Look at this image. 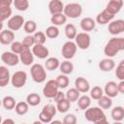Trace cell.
I'll return each mask as SVG.
<instances>
[{
    "mask_svg": "<svg viewBox=\"0 0 124 124\" xmlns=\"http://www.w3.org/2000/svg\"><path fill=\"white\" fill-rule=\"evenodd\" d=\"M122 50H124V38L112 37L106 44L104 47V54L107 57L112 58Z\"/></svg>",
    "mask_w": 124,
    "mask_h": 124,
    "instance_id": "1",
    "label": "cell"
},
{
    "mask_svg": "<svg viewBox=\"0 0 124 124\" xmlns=\"http://www.w3.org/2000/svg\"><path fill=\"white\" fill-rule=\"evenodd\" d=\"M84 116L87 121L95 124H103L108 122L104 109L100 107H89L84 110Z\"/></svg>",
    "mask_w": 124,
    "mask_h": 124,
    "instance_id": "2",
    "label": "cell"
},
{
    "mask_svg": "<svg viewBox=\"0 0 124 124\" xmlns=\"http://www.w3.org/2000/svg\"><path fill=\"white\" fill-rule=\"evenodd\" d=\"M46 69L42 64H38V63L33 64L30 69V75H31L32 79L37 83H42V82L46 81Z\"/></svg>",
    "mask_w": 124,
    "mask_h": 124,
    "instance_id": "3",
    "label": "cell"
},
{
    "mask_svg": "<svg viewBox=\"0 0 124 124\" xmlns=\"http://www.w3.org/2000/svg\"><path fill=\"white\" fill-rule=\"evenodd\" d=\"M57 108L52 104L45 105L42 108L41 112L39 113V119L42 123H51L53 116H55L57 112Z\"/></svg>",
    "mask_w": 124,
    "mask_h": 124,
    "instance_id": "4",
    "label": "cell"
},
{
    "mask_svg": "<svg viewBox=\"0 0 124 124\" xmlns=\"http://www.w3.org/2000/svg\"><path fill=\"white\" fill-rule=\"evenodd\" d=\"M77 50H78L77 44L75 42H73L72 40H69L66 43H64V45L62 46L61 54L65 59L71 60L75 57V55L77 53Z\"/></svg>",
    "mask_w": 124,
    "mask_h": 124,
    "instance_id": "5",
    "label": "cell"
},
{
    "mask_svg": "<svg viewBox=\"0 0 124 124\" xmlns=\"http://www.w3.org/2000/svg\"><path fill=\"white\" fill-rule=\"evenodd\" d=\"M65 16L70 18H78L82 14V7L78 3H69L65 5L64 12Z\"/></svg>",
    "mask_w": 124,
    "mask_h": 124,
    "instance_id": "6",
    "label": "cell"
},
{
    "mask_svg": "<svg viewBox=\"0 0 124 124\" xmlns=\"http://www.w3.org/2000/svg\"><path fill=\"white\" fill-rule=\"evenodd\" d=\"M59 89L60 88L57 84L56 79H49L46 81V83L43 88V94L46 98L53 99L57 94V92L59 91Z\"/></svg>",
    "mask_w": 124,
    "mask_h": 124,
    "instance_id": "7",
    "label": "cell"
},
{
    "mask_svg": "<svg viewBox=\"0 0 124 124\" xmlns=\"http://www.w3.org/2000/svg\"><path fill=\"white\" fill-rule=\"evenodd\" d=\"M27 81V74L24 71H16L12 75L11 83L15 88H21Z\"/></svg>",
    "mask_w": 124,
    "mask_h": 124,
    "instance_id": "8",
    "label": "cell"
},
{
    "mask_svg": "<svg viewBox=\"0 0 124 124\" xmlns=\"http://www.w3.org/2000/svg\"><path fill=\"white\" fill-rule=\"evenodd\" d=\"M75 43L80 49H87L91 44V37L87 32H79L75 38Z\"/></svg>",
    "mask_w": 124,
    "mask_h": 124,
    "instance_id": "9",
    "label": "cell"
},
{
    "mask_svg": "<svg viewBox=\"0 0 124 124\" xmlns=\"http://www.w3.org/2000/svg\"><path fill=\"white\" fill-rule=\"evenodd\" d=\"M1 60L5 65L10 66V67L16 66L18 64V62L20 61L19 55L13 52L12 50L11 51H4L1 54Z\"/></svg>",
    "mask_w": 124,
    "mask_h": 124,
    "instance_id": "10",
    "label": "cell"
},
{
    "mask_svg": "<svg viewBox=\"0 0 124 124\" xmlns=\"http://www.w3.org/2000/svg\"><path fill=\"white\" fill-rule=\"evenodd\" d=\"M24 23H25V20H24L23 16H20V15H16V16H11L8 19L7 26H8L9 29H11L13 31H17L21 27H23Z\"/></svg>",
    "mask_w": 124,
    "mask_h": 124,
    "instance_id": "11",
    "label": "cell"
},
{
    "mask_svg": "<svg viewBox=\"0 0 124 124\" xmlns=\"http://www.w3.org/2000/svg\"><path fill=\"white\" fill-rule=\"evenodd\" d=\"M108 30L113 36H116L118 34L123 33L124 32V19H113V20H111L108 23Z\"/></svg>",
    "mask_w": 124,
    "mask_h": 124,
    "instance_id": "12",
    "label": "cell"
},
{
    "mask_svg": "<svg viewBox=\"0 0 124 124\" xmlns=\"http://www.w3.org/2000/svg\"><path fill=\"white\" fill-rule=\"evenodd\" d=\"M19 55V59H20V62L25 65V66H30V65H33V62H34V54L31 50L30 47H27L25 46V48L23 49V51L18 54Z\"/></svg>",
    "mask_w": 124,
    "mask_h": 124,
    "instance_id": "13",
    "label": "cell"
},
{
    "mask_svg": "<svg viewBox=\"0 0 124 124\" xmlns=\"http://www.w3.org/2000/svg\"><path fill=\"white\" fill-rule=\"evenodd\" d=\"M32 52L39 59H46L49 54L48 48L45 45L41 44H35L32 47Z\"/></svg>",
    "mask_w": 124,
    "mask_h": 124,
    "instance_id": "14",
    "label": "cell"
},
{
    "mask_svg": "<svg viewBox=\"0 0 124 124\" xmlns=\"http://www.w3.org/2000/svg\"><path fill=\"white\" fill-rule=\"evenodd\" d=\"M113 18H114V15L110 14L108 11H107L105 9L97 15L95 20H96V23H98L100 25H105L107 23H109L111 20H113Z\"/></svg>",
    "mask_w": 124,
    "mask_h": 124,
    "instance_id": "15",
    "label": "cell"
},
{
    "mask_svg": "<svg viewBox=\"0 0 124 124\" xmlns=\"http://www.w3.org/2000/svg\"><path fill=\"white\" fill-rule=\"evenodd\" d=\"M15 41V31L11 29H2L0 33V43L2 45H11Z\"/></svg>",
    "mask_w": 124,
    "mask_h": 124,
    "instance_id": "16",
    "label": "cell"
},
{
    "mask_svg": "<svg viewBox=\"0 0 124 124\" xmlns=\"http://www.w3.org/2000/svg\"><path fill=\"white\" fill-rule=\"evenodd\" d=\"M75 87L80 93H86V92L90 91V83L83 77H78V78H76V80H75Z\"/></svg>",
    "mask_w": 124,
    "mask_h": 124,
    "instance_id": "17",
    "label": "cell"
},
{
    "mask_svg": "<svg viewBox=\"0 0 124 124\" xmlns=\"http://www.w3.org/2000/svg\"><path fill=\"white\" fill-rule=\"evenodd\" d=\"M64 8H65V5L61 0H50L48 3V11L51 14V16L63 13Z\"/></svg>",
    "mask_w": 124,
    "mask_h": 124,
    "instance_id": "18",
    "label": "cell"
},
{
    "mask_svg": "<svg viewBox=\"0 0 124 124\" xmlns=\"http://www.w3.org/2000/svg\"><path fill=\"white\" fill-rule=\"evenodd\" d=\"M104 92H105V94L107 96H108L110 98L116 97L119 94L117 83L115 81H112V80L107 82L106 85H105V88H104Z\"/></svg>",
    "mask_w": 124,
    "mask_h": 124,
    "instance_id": "19",
    "label": "cell"
},
{
    "mask_svg": "<svg viewBox=\"0 0 124 124\" xmlns=\"http://www.w3.org/2000/svg\"><path fill=\"white\" fill-rule=\"evenodd\" d=\"M123 7V0H109L106 6V10L112 15H116Z\"/></svg>",
    "mask_w": 124,
    "mask_h": 124,
    "instance_id": "20",
    "label": "cell"
},
{
    "mask_svg": "<svg viewBox=\"0 0 124 124\" xmlns=\"http://www.w3.org/2000/svg\"><path fill=\"white\" fill-rule=\"evenodd\" d=\"M80 28L82 29V31L84 32H90L92 30H94L95 26H96V20L93 19L92 17H89V16H86V17H83L80 22Z\"/></svg>",
    "mask_w": 124,
    "mask_h": 124,
    "instance_id": "21",
    "label": "cell"
},
{
    "mask_svg": "<svg viewBox=\"0 0 124 124\" xmlns=\"http://www.w3.org/2000/svg\"><path fill=\"white\" fill-rule=\"evenodd\" d=\"M98 67L103 72H110L111 70L114 69L115 63H114V61H113L112 58L107 57V58H104V59L100 60L99 64H98Z\"/></svg>",
    "mask_w": 124,
    "mask_h": 124,
    "instance_id": "22",
    "label": "cell"
},
{
    "mask_svg": "<svg viewBox=\"0 0 124 124\" xmlns=\"http://www.w3.org/2000/svg\"><path fill=\"white\" fill-rule=\"evenodd\" d=\"M11 78L12 77L10 76L8 68L4 65L0 66V86L5 87L6 85H8V83L11 81Z\"/></svg>",
    "mask_w": 124,
    "mask_h": 124,
    "instance_id": "23",
    "label": "cell"
},
{
    "mask_svg": "<svg viewBox=\"0 0 124 124\" xmlns=\"http://www.w3.org/2000/svg\"><path fill=\"white\" fill-rule=\"evenodd\" d=\"M110 116L115 122H120V121L124 120V108L121 106L114 107L111 109Z\"/></svg>",
    "mask_w": 124,
    "mask_h": 124,
    "instance_id": "24",
    "label": "cell"
},
{
    "mask_svg": "<svg viewBox=\"0 0 124 124\" xmlns=\"http://www.w3.org/2000/svg\"><path fill=\"white\" fill-rule=\"evenodd\" d=\"M60 61L56 57H48L45 62V68L47 71H54L60 66Z\"/></svg>",
    "mask_w": 124,
    "mask_h": 124,
    "instance_id": "25",
    "label": "cell"
},
{
    "mask_svg": "<svg viewBox=\"0 0 124 124\" xmlns=\"http://www.w3.org/2000/svg\"><path fill=\"white\" fill-rule=\"evenodd\" d=\"M67 18H68V17L65 16L64 13H60V14L52 15V16H51V18H50V22H51L53 25L60 26V25H63V24L66 23Z\"/></svg>",
    "mask_w": 124,
    "mask_h": 124,
    "instance_id": "26",
    "label": "cell"
},
{
    "mask_svg": "<svg viewBox=\"0 0 124 124\" xmlns=\"http://www.w3.org/2000/svg\"><path fill=\"white\" fill-rule=\"evenodd\" d=\"M59 70H60V72H61L62 74L70 75V74H72L73 71H74V65H73V63H72L70 60L65 59L63 62L60 63Z\"/></svg>",
    "mask_w": 124,
    "mask_h": 124,
    "instance_id": "27",
    "label": "cell"
},
{
    "mask_svg": "<svg viewBox=\"0 0 124 124\" xmlns=\"http://www.w3.org/2000/svg\"><path fill=\"white\" fill-rule=\"evenodd\" d=\"M16 103V99L13 96H5L2 99V106L5 109L7 110H12L15 108Z\"/></svg>",
    "mask_w": 124,
    "mask_h": 124,
    "instance_id": "28",
    "label": "cell"
},
{
    "mask_svg": "<svg viewBox=\"0 0 124 124\" xmlns=\"http://www.w3.org/2000/svg\"><path fill=\"white\" fill-rule=\"evenodd\" d=\"M29 107L30 106L26 101L25 102L20 101V102L16 103V105L15 107V110H16V114H18V115H25L29 110Z\"/></svg>",
    "mask_w": 124,
    "mask_h": 124,
    "instance_id": "29",
    "label": "cell"
},
{
    "mask_svg": "<svg viewBox=\"0 0 124 124\" xmlns=\"http://www.w3.org/2000/svg\"><path fill=\"white\" fill-rule=\"evenodd\" d=\"M64 32H65L66 37H67L69 40L75 39L76 36H77V34H78L77 28H76V26H75L73 23H67V24L65 25Z\"/></svg>",
    "mask_w": 124,
    "mask_h": 124,
    "instance_id": "30",
    "label": "cell"
},
{
    "mask_svg": "<svg viewBox=\"0 0 124 124\" xmlns=\"http://www.w3.org/2000/svg\"><path fill=\"white\" fill-rule=\"evenodd\" d=\"M77 102H78V108L80 109H82V110H85L91 105V97L90 96H87V95H82V96H80L78 98V100Z\"/></svg>",
    "mask_w": 124,
    "mask_h": 124,
    "instance_id": "31",
    "label": "cell"
},
{
    "mask_svg": "<svg viewBox=\"0 0 124 124\" xmlns=\"http://www.w3.org/2000/svg\"><path fill=\"white\" fill-rule=\"evenodd\" d=\"M112 98L107 96V95H103L99 100H98V106L103 108V109H108L111 108L112 106Z\"/></svg>",
    "mask_w": 124,
    "mask_h": 124,
    "instance_id": "32",
    "label": "cell"
},
{
    "mask_svg": "<svg viewBox=\"0 0 124 124\" xmlns=\"http://www.w3.org/2000/svg\"><path fill=\"white\" fill-rule=\"evenodd\" d=\"M79 97H80V92H79L76 87L70 88V89H68L67 92H66V98H67L71 103L77 102Z\"/></svg>",
    "mask_w": 124,
    "mask_h": 124,
    "instance_id": "33",
    "label": "cell"
},
{
    "mask_svg": "<svg viewBox=\"0 0 124 124\" xmlns=\"http://www.w3.org/2000/svg\"><path fill=\"white\" fill-rule=\"evenodd\" d=\"M26 102L31 107H37L41 104V96L38 93H30L26 97Z\"/></svg>",
    "mask_w": 124,
    "mask_h": 124,
    "instance_id": "34",
    "label": "cell"
},
{
    "mask_svg": "<svg viewBox=\"0 0 124 124\" xmlns=\"http://www.w3.org/2000/svg\"><path fill=\"white\" fill-rule=\"evenodd\" d=\"M70 106H71V102L67 98H65V99H63V100H61V101H59V102L56 103L57 110L59 112H61V113L67 112L70 109Z\"/></svg>",
    "mask_w": 124,
    "mask_h": 124,
    "instance_id": "35",
    "label": "cell"
},
{
    "mask_svg": "<svg viewBox=\"0 0 124 124\" xmlns=\"http://www.w3.org/2000/svg\"><path fill=\"white\" fill-rule=\"evenodd\" d=\"M55 79H56L57 84H58V86H59L60 89H64V88L68 87L69 82H70L69 78H68V75H65V74H62V73L60 75H58Z\"/></svg>",
    "mask_w": 124,
    "mask_h": 124,
    "instance_id": "36",
    "label": "cell"
},
{
    "mask_svg": "<svg viewBox=\"0 0 124 124\" xmlns=\"http://www.w3.org/2000/svg\"><path fill=\"white\" fill-rule=\"evenodd\" d=\"M45 33H46V35L47 38H49V39H55V38H57L59 36L60 31H59V28L56 25H53L52 24V25L48 26L45 30Z\"/></svg>",
    "mask_w": 124,
    "mask_h": 124,
    "instance_id": "37",
    "label": "cell"
},
{
    "mask_svg": "<svg viewBox=\"0 0 124 124\" xmlns=\"http://www.w3.org/2000/svg\"><path fill=\"white\" fill-rule=\"evenodd\" d=\"M104 94H105L104 89H103L102 87L98 86V85L93 86V88L90 89V97H91V99H93V100L98 101Z\"/></svg>",
    "mask_w": 124,
    "mask_h": 124,
    "instance_id": "38",
    "label": "cell"
},
{
    "mask_svg": "<svg viewBox=\"0 0 124 124\" xmlns=\"http://www.w3.org/2000/svg\"><path fill=\"white\" fill-rule=\"evenodd\" d=\"M23 29H24V31L27 34H34L36 32V30H37V23H36V21L31 20V19L26 20L24 25H23Z\"/></svg>",
    "mask_w": 124,
    "mask_h": 124,
    "instance_id": "39",
    "label": "cell"
},
{
    "mask_svg": "<svg viewBox=\"0 0 124 124\" xmlns=\"http://www.w3.org/2000/svg\"><path fill=\"white\" fill-rule=\"evenodd\" d=\"M12 8L11 6H8V7H0V19H1V22H3L4 20L6 19H9L12 16Z\"/></svg>",
    "mask_w": 124,
    "mask_h": 124,
    "instance_id": "40",
    "label": "cell"
},
{
    "mask_svg": "<svg viewBox=\"0 0 124 124\" xmlns=\"http://www.w3.org/2000/svg\"><path fill=\"white\" fill-rule=\"evenodd\" d=\"M14 6L16 10L24 12L29 8V1L28 0H14Z\"/></svg>",
    "mask_w": 124,
    "mask_h": 124,
    "instance_id": "41",
    "label": "cell"
},
{
    "mask_svg": "<svg viewBox=\"0 0 124 124\" xmlns=\"http://www.w3.org/2000/svg\"><path fill=\"white\" fill-rule=\"evenodd\" d=\"M25 48V46H23L22 42H18V41H14L11 44V50L16 54H20L23 49Z\"/></svg>",
    "mask_w": 124,
    "mask_h": 124,
    "instance_id": "42",
    "label": "cell"
},
{
    "mask_svg": "<svg viewBox=\"0 0 124 124\" xmlns=\"http://www.w3.org/2000/svg\"><path fill=\"white\" fill-rule=\"evenodd\" d=\"M34 39H35V43L36 44H41V45H45V43L46 42V35L45 32L42 31H36L34 34Z\"/></svg>",
    "mask_w": 124,
    "mask_h": 124,
    "instance_id": "43",
    "label": "cell"
},
{
    "mask_svg": "<svg viewBox=\"0 0 124 124\" xmlns=\"http://www.w3.org/2000/svg\"><path fill=\"white\" fill-rule=\"evenodd\" d=\"M115 77L119 80H123L124 79V59H122L118 63V65L116 66V69H115Z\"/></svg>",
    "mask_w": 124,
    "mask_h": 124,
    "instance_id": "44",
    "label": "cell"
},
{
    "mask_svg": "<svg viewBox=\"0 0 124 124\" xmlns=\"http://www.w3.org/2000/svg\"><path fill=\"white\" fill-rule=\"evenodd\" d=\"M22 44L24 46H27V47H33V46L36 44L35 43V39H34V36L32 34H28L27 36H25L22 40Z\"/></svg>",
    "mask_w": 124,
    "mask_h": 124,
    "instance_id": "45",
    "label": "cell"
},
{
    "mask_svg": "<svg viewBox=\"0 0 124 124\" xmlns=\"http://www.w3.org/2000/svg\"><path fill=\"white\" fill-rule=\"evenodd\" d=\"M77 121H78V119H77L76 115L73 113H67L62 120V122L64 124H76Z\"/></svg>",
    "mask_w": 124,
    "mask_h": 124,
    "instance_id": "46",
    "label": "cell"
},
{
    "mask_svg": "<svg viewBox=\"0 0 124 124\" xmlns=\"http://www.w3.org/2000/svg\"><path fill=\"white\" fill-rule=\"evenodd\" d=\"M65 98H66V93H63L62 91L59 90V91L57 92V94L55 95V97L53 98V100L55 101V103H57V102L63 100V99H65Z\"/></svg>",
    "mask_w": 124,
    "mask_h": 124,
    "instance_id": "47",
    "label": "cell"
},
{
    "mask_svg": "<svg viewBox=\"0 0 124 124\" xmlns=\"http://www.w3.org/2000/svg\"><path fill=\"white\" fill-rule=\"evenodd\" d=\"M14 4V0H0V7H8Z\"/></svg>",
    "mask_w": 124,
    "mask_h": 124,
    "instance_id": "48",
    "label": "cell"
},
{
    "mask_svg": "<svg viewBox=\"0 0 124 124\" xmlns=\"http://www.w3.org/2000/svg\"><path fill=\"white\" fill-rule=\"evenodd\" d=\"M117 86H118V91H119V93L124 94V79H123V80H120V81L117 83Z\"/></svg>",
    "mask_w": 124,
    "mask_h": 124,
    "instance_id": "49",
    "label": "cell"
},
{
    "mask_svg": "<svg viewBox=\"0 0 124 124\" xmlns=\"http://www.w3.org/2000/svg\"><path fill=\"white\" fill-rule=\"evenodd\" d=\"M8 123H10V124H15V121H14L13 119H11V118H7V119H5V120L2 121V124H8Z\"/></svg>",
    "mask_w": 124,
    "mask_h": 124,
    "instance_id": "50",
    "label": "cell"
},
{
    "mask_svg": "<svg viewBox=\"0 0 124 124\" xmlns=\"http://www.w3.org/2000/svg\"><path fill=\"white\" fill-rule=\"evenodd\" d=\"M51 123H53V124H54V123H61V124H62L63 122H62V121H60V120H52V121H51Z\"/></svg>",
    "mask_w": 124,
    "mask_h": 124,
    "instance_id": "51",
    "label": "cell"
}]
</instances>
